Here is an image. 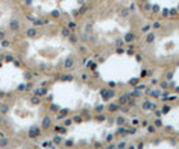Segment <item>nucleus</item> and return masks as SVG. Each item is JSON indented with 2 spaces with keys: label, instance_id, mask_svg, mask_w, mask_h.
Instances as JSON below:
<instances>
[{
  "label": "nucleus",
  "instance_id": "obj_3",
  "mask_svg": "<svg viewBox=\"0 0 179 149\" xmlns=\"http://www.w3.org/2000/svg\"><path fill=\"white\" fill-rule=\"evenodd\" d=\"M138 9L144 19L178 20L179 0H135Z\"/></svg>",
  "mask_w": 179,
  "mask_h": 149
},
{
  "label": "nucleus",
  "instance_id": "obj_2",
  "mask_svg": "<svg viewBox=\"0 0 179 149\" xmlns=\"http://www.w3.org/2000/svg\"><path fill=\"white\" fill-rule=\"evenodd\" d=\"M142 51L148 61L156 65H171L179 60V24L167 23L152 32L147 33L143 40Z\"/></svg>",
  "mask_w": 179,
  "mask_h": 149
},
{
  "label": "nucleus",
  "instance_id": "obj_1",
  "mask_svg": "<svg viewBox=\"0 0 179 149\" xmlns=\"http://www.w3.org/2000/svg\"><path fill=\"white\" fill-rule=\"evenodd\" d=\"M143 19L135 0H100L84 33L94 48L112 51L131 40Z\"/></svg>",
  "mask_w": 179,
  "mask_h": 149
},
{
  "label": "nucleus",
  "instance_id": "obj_4",
  "mask_svg": "<svg viewBox=\"0 0 179 149\" xmlns=\"http://www.w3.org/2000/svg\"><path fill=\"white\" fill-rule=\"evenodd\" d=\"M174 83L176 87H179V68L175 71V74H174Z\"/></svg>",
  "mask_w": 179,
  "mask_h": 149
}]
</instances>
